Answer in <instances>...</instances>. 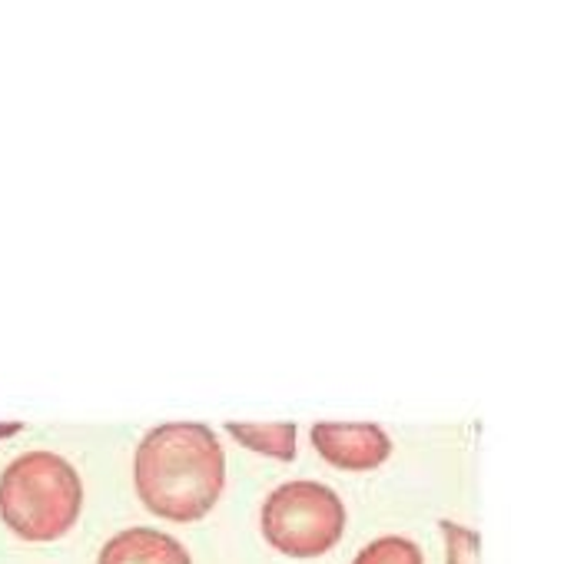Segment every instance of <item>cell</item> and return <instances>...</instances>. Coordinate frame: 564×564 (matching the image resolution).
I'll use <instances>...</instances> for the list:
<instances>
[{
    "mask_svg": "<svg viewBox=\"0 0 564 564\" xmlns=\"http://www.w3.org/2000/svg\"><path fill=\"white\" fill-rule=\"evenodd\" d=\"M133 488L153 518L203 521L223 498L226 452L206 422H163L133 452Z\"/></svg>",
    "mask_w": 564,
    "mask_h": 564,
    "instance_id": "cell-1",
    "label": "cell"
},
{
    "mask_svg": "<svg viewBox=\"0 0 564 564\" xmlns=\"http://www.w3.org/2000/svg\"><path fill=\"white\" fill-rule=\"evenodd\" d=\"M445 538V564H481V535L475 528L458 525L452 518L438 521Z\"/></svg>",
    "mask_w": 564,
    "mask_h": 564,
    "instance_id": "cell-8",
    "label": "cell"
},
{
    "mask_svg": "<svg viewBox=\"0 0 564 564\" xmlns=\"http://www.w3.org/2000/svg\"><path fill=\"white\" fill-rule=\"evenodd\" d=\"M345 521L349 511L339 491L312 478L282 481L259 508V531L266 545L292 561L329 555L345 535Z\"/></svg>",
    "mask_w": 564,
    "mask_h": 564,
    "instance_id": "cell-3",
    "label": "cell"
},
{
    "mask_svg": "<svg viewBox=\"0 0 564 564\" xmlns=\"http://www.w3.org/2000/svg\"><path fill=\"white\" fill-rule=\"evenodd\" d=\"M17 432H24V422H0V438H10Z\"/></svg>",
    "mask_w": 564,
    "mask_h": 564,
    "instance_id": "cell-9",
    "label": "cell"
},
{
    "mask_svg": "<svg viewBox=\"0 0 564 564\" xmlns=\"http://www.w3.org/2000/svg\"><path fill=\"white\" fill-rule=\"evenodd\" d=\"M352 564H425L422 548L405 535H382L359 548V555L352 558Z\"/></svg>",
    "mask_w": 564,
    "mask_h": 564,
    "instance_id": "cell-7",
    "label": "cell"
},
{
    "mask_svg": "<svg viewBox=\"0 0 564 564\" xmlns=\"http://www.w3.org/2000/svg\"><path fill=\"white\" fill-rule=\"evenodd\" d=\"M97 564H193L190 548L160 528L133 525L107 538Z\"/></svg>",
    "mask_w": 564,
    "mask_h": 564,
    "instance_id": "cell-5",
    "label": "cell"
},
{
    "mask_svg": "<svg viewBox=\"0 0 564 564\" xmlns=\"http://www.w3.org/2000/svg\"><path fill=\"white\" fill-rule=\"evenodd\" d=\"M309 442L339 472H375L392 455V438L379 422H312Z\"/></svg>",
    "mask_w": 564,
    "mask_h": 564,
    "instance_id": "cell-4",
    "label": "cell"
},
{
    "mask_svg": "<svg viewBox=\"0 0 564 564\" xmlns=\"http://www.w3.org/2000/svg\"><path fill=\"white\" fill-rule=\"evenodd\" d=\"M226 435L256 455L296 462V445H299L296 422H226Z\"/></svg>",
    "mask_w": 564,
    "mask_h": 564,
    "instance_id": "cell-6",
    "label": "cell"
},
{
    "mask_svg": "<svg viewBox=\"0 0 564 564\" xmlns=\"http://www.w3.org/2000/svg\"><path fill=\"white\" fill-rule=\"evenodd\" d=\"M83 511V478L57 452L34 448L0 472V521L30 545L60 541Z\"/></svg>",
    "mask_w": 564,
    "mask_h": 564,
    "instance_id": "cell-2",
    "label": "cell"
}]
</instances>
